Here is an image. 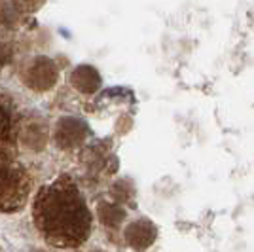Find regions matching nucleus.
Listing matches in <instances>:
<instances>
[{
	"instance_id": "obj_1",
	"label": "nucleus",
	"mask_w": 254,
	"mask_h": 252,
	"mask_svg": "<svg viewBox=\"0 0 254 252\" xmlns=\"http://www.w3.org/2000/svg\"><path fill=\"white\" fill-rule=\"evenodd\" d=\"M32 222L44 241L55 249L82 247L93 226V214L68 175L44 184L32 199Z\"/></svg>"
},
{
	"instance_id": "obj_2",
	"label": "nucleus",
	"mask_w": 254,
	"mask_h": 252,
	"mask_svg": "<svg viewBox=\"0 0 254 252\" xmlns=\"http://www.w3.org/2000/svg\"><path fill=\"white\" fill-rule=\"evenodd\" d=\"M32 191V177L15 148L0 146V214L21 210Z\"/></svg>"
},
{
	"instance_id": "obj_3",
	"label": "nucleus",
	"mask_w": 254,
	"mask_h": 252,
	"mask_svg": "<svg viewBox=\"0 0 254 252\" xmlns=\"http://www.w3.org/2000/svg\"><path fill=\"white\" fill-rule=\"evenodd\" d=\"M59 78V70H57V64L53 63L52 59L48 57H34L29 59L25 66L21 68V80L23 84L27 85L32 91H50L55 82Z\"/></svg>"
},
{
	"instance_id": "obj_4",
	"label": "nucleus",
	"mask_w": 254,
	"mask_h": 252,
	"mask_svg": "<svg viewBox=\"0 0 254 252\" xmlns=\"http://www.w3.org/2000/svg\"><path fill=\"white\" fill-rule=\"evenodd\" d=\"M87 126L78 118H61L53 131V140L61 150H74L82 146L87 137Z\"/></svg>"
},
{
	"instance_id": "obj_5",
	"label": "nucleus",
	"mask_w": 254,
	"mask_h": 252,
	"mask_svg": "<svg viewBox=\"0 0 254 252\" xmlns=\"http://www.w3.org/2000/svg\"><path fill=\"white\" fill-rule=\"evenodd\" d=\"M17 140L31 150H42L48 142V126L36 116H23L17 120Z\"/></svg>"
},
{
	"instance_id": "obj_6",
	"label": "nucleus",
	"mask_w": 254,
	"mask_h": 252,
	"mask_svg": "<svg viewBox=\"0 0 254 252\" xmlns=\"http://www.w3.org/2000/svg\"><path fill=\"white\" fill-rule=\"evenodd\" d=\"M126 243L137 252H144L150 249L156 237H158V228L148 220V218H137L135 222H131L124 231Z\"/></svg>"
},
{
	"instance_id": "obj_7",
	"label": "nucleus",
	"mask_w": 254,
	"mask_h": 252,
	"mask_svg": "<svg viewBox=\"0 0 254 252\" xmlns=\"http://www.w3.org/2000/svg\"><path fill=\"white\" fill-rule=\"evenodd\" d=\"M38 8H42L40 2H0V25L4 29H15Z\"/></svg>"
},
{
	"instance_id": "obj_8",
	"label": "nucleus",
	"mask_w": 254,
	"mask_h": 252,
	"mask_svg": "<svg viewBox=\"0 0 254 252\" xmlns=\"http://www.w3.org/2000/svg\"><path fill=\"white\" fill-rule=\"evenodd\" d=\"M17 144V120L13 116L10 99L0 95V146L15 148Z\"/></svg>"
},
{
	"instance_id": "obj_9",
	"label": "nucleus",
	"mask_w": 254,
	"mask_h": 252,
	"mask_svg": "<svg viewBox=\"0 0 254 252\" xmlns=\"http://www.w3.org/2000/svg\"><path fill=\"white\" fill-rule=\"evenodd\" d=\"M70 84L74 85V89H78L80 93L91 95L101 87V74L91 64H80L70 74Z\"/></svg>"
},
{
	"instance_id": "obj_10",
	"label": "nucleus",
	"mask_w": 254,
	"mask_h": 252,
	"mask_svg": "<svg viewBox=\"0 0 254 252\" xmlns=\"http://www.w3.org/2000/svg\"><path fill=\"white\" fill-rule=\"evenodd\" d=\"M99 220L103 222V226L108 230H116L122 226V222L126 218V212L122 207H118L116 203H108V201H101L99 203Z\"/></svg>"
},
{
	"instance_id": "obj_11",
	"label": "nucleus",
	"mask_w": 254,
	"mask_h": 252,
	"mask_svg": "<svg viewBox=\"0 0 254 252\" xmlns=\"http://www.w3.org/2000/svg\"><path fill=\"white\" fill-rule=\"evenodd\" d=\"M11 61V42L6 36V32L0 31V74L6 68V64Z\"/></svg>"
}]
</instances>
